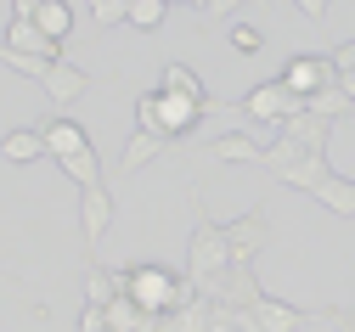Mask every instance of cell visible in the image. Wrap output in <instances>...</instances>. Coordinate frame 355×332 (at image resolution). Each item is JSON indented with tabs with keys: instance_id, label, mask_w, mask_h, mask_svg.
<instances>
[{
	"instance_id": "cell-1",
	"label": "cell",
	"mask_w": 355,
	"mask_h": 332,
	"mask_svg": "<svg viewBox=\"0 0 355 332\" xmlns=\"http://www.w3.org/2000/svg\"><path fill=\"white\" fill-rule=\"evenodd\" d=\"M124 293L136 299L147 315H169V310H181V304H192V299H198L192 276H175L169 265H153V259L124 265Z\"/></svg>"
},
{
	"instance_id": "cell-2",
	"label": "cell",
	"mask_w": 355,
	"mask_h": 332,
	"mask_svg": "<svg viewBox=\"0 0 355 332\" xmlns=\"http://www.w3.org/2000/svg\"><path fill=\"white\" fill-rule=\"evenodd\" d=\"M203 102H187V96H169V90H141L136 96V130H158L169 141H187L198 124H203Z\"/></svg>"
},
{
	"instance_id": "cell-3",
	"label": "cell",
	"mask_w": 355,
	"mask_h": 332,
	"mask_svg": "<svg viewBox=\"0 0 355 332\" xmlns=\"http://www.w3.org/2000/svg\"><path fill=\"white\" fill-rule=\"evenodd\" d=\"M237 259H232V243H226V231H220L214 220H203L198 214V225H192V243H187V276H192V288L198 293H209L220 276H226Z\"/></svg>"
},
{
	"instance_id": "cell-4",
	"label": "cell",
	"mask_w": 355,
	"mask_h": 332,
	"mask_svg": "<svg viewBox=\"0 0 355 332\" xmlns=\"http://www.w3.org/2000/svg\"><path fill=\"white\" fill-rule=\"evenodd\" d=\"M237 107H243L254 124H277V130H282L293 113H304V102L293 96V90H288L282 79H265V85H254V90H248V96H243Z\"/></svg>"
},
{
	"instance_id": "cell-5",
	"label": "cell",
	"mask_w": 355,
	"mask_h": 332,
	"mask_svg": "<svg viewBox=\"0 0 355 332\" xmlns=\"http://www.w3.org/2000/svg\"><path fill=\"white\" fill-rule=\"evenodd\" d=\"M299 102H310L316 90H333L338 85V68H333V57H316V51H299V57H288V68L277 73Z\"/></svg>"
},
{
	"instance_id": "cell-6",
	"label": "cell",
	"mask_w": 355,
	"mask_h": 332,
	"mask_svg": "<svg viewBox=\"0 0 355 332\" xmlns=\"http://www.w3.org/2000/svg\"><path fill=\"white\" fill-rule=\"evenodd\" d=\"M220 231H226V243H232V259H237V265H254L259 248L271 243V214H265V209H248V214H237V220H220Z\"/></svg>"
},
{
	"instance_id": "cell-7",
	"label": "cell",
	"mask_w": 355,
	"mask_h": 332,
	"mask_svg": "<svg viewBox=\"0 0 355 332\" xmlns=\"http://www.w3.org/2000/svg\"><path fill=\"white\" fill-rule=\"evenodd\" d=\"M113 192L107 186H91V192H79V236H85V248H96L102 236L113 231Z\"/></svg>"
},
{
	"instance_id": "cell-8",
	"label": "cell",
	"mask_w": 355,
	"mask_h": 332,
	"mask_svg": "<svg viewBox=\"0 0 355 332\" xmlns=\"http://www.w3.org/2000/svg\"><path fill=\"white\" fill-rule=\"evenodd\" d=\"M40 90H46V102H51V107H73L85 90H91V73H85L79 62H68V57H62V62H51V68H46Z\"/></svg>"
},
{
	"instance_id": "cell-9",
	"label": "cell",
	"mask_w": 355,
	"mask_h": 332,
	"mask_svg": "<svg viewBox=\"0 0 355 332\" xmlns=\"http://www.w3.org/2000/svg\"><path fill=\"white\" fill-rule=\"evenodd\" d=\"M203 299H214V304H226V310H248V304L259 299V281H254V265H232V270L220 276V281H214V288H209Z\"/></svg>"
},
{
	"instance_id": "cell-10",
	"label": "cell",
	"mask_w": 355,
	"mask_h": 332,
	"mask_svg": "<svg viewBox=\"0 0 355 332\" xmlns=\"http://www.w3.org/2000/svg\"><path fill=\"white\" fill-rule=\"evenodd\" d=\"M214 164H265V141H254V135H243V130H220L209 147H203Z\"/></svg>"
},
{
	"instance_id": "cell-11",
	"label": "cell",
	"mask_w": 355,
	"mask_h": 332,
	"mask_svg": "<svg viewBox=\"0 0 355 332\" xmlns=\"http://www.w3.org/2000/svg\"><path fill=\"white\" fill-rule=\"evenodd\" d=\"M248 315H254L259 332H304V310L288 304V299H271V293H259V299L248 304Z\"/></svg>"
},
{
	"instance_id": "cell-12",
	"label": "cell",
	"mask_w": 355,
	"mask_h": 332,
	"mask_svg": "<svg viewBox=\"0 0 355 332\" xmlns=\"http://www.w3.org/2000/svg\"><path fill=\"white\" fill-rule=\"evenodd\" d=\"M40 135H46V158H68V152H79V147H91V135H85V124H73L68 113H51L46 124H40Z\"/></svg>"
},
{
	"instance_id": "cell-13",
	"label": "cell",
	"mask_w": 355,
	"mask_h": 332,
	"mask_svg": "<svg viewBox=\"0 0 355 332\" xmlns=\"http://www.w3.org/2000/svg\"><path fill=\"white\" fill-rule=\"evenodd\" d=\"M169 147H175V141L158 135V130H130V135H124V152H119V169L136 175V169H147V164H153L158 152H169Z\"/></svg>"
},
{
	"instance_id": "cell-14",
	"label": "cell",
	"mask_w": 355,
	"mask_h": 332,
	"mask_svg": "<svg viewBox=\"0 0 355 332\" xmlns=\"http://www.w3.org/2000/svg\"><path fill=\"white\" fill-rule=\"evenodd\" d=\"M209 321H214V299H192V304H181V310H169V315H158L147 332H209Z\"/></svg>"
},
{
	"instance_id": "cell-15",
	"label": "cell",
	"mask_w": 355,
	"mask_h": 332,
	"mask_svg": "<svg viewBox=\"0 0 355 332\" xmlns=\"http://www.w3.org/2000/svg\"><path fill=\"white\" fill-rule=\"evenodd\" d=\"M282 135H293L304 152H327V141H333V119H322V113H293L288 124H282Z\"/></svg>"
},
{
	"instance_id": "cell-16",
	"label": "cell",
	"mask_w": 355,
	"mask_h": 332,
	"mask_svg": "<svg viewBox=\"0 0 355 332\" xmlns=\"http://www.w3.org/2000/svg\"><path fill=\"white\" fill-rule=\"evenodd\" d=\"M327 175H333L327 152H304V158H299V164H288L277 180H282V186H293V192H304V198H316V186H322Z\"/></svg>"
},
{
	"instance_id": "cell-17",
	"label": "cell",
	"mask_w": 355,
	"mask_h": 332,
	"mask_svg": "<svg viewBox=\"0 0 355 332\" xmlns=\"http://www.w3.org/2000/svg\"><path fill=\"white\" fill-rule=\"evenodd\" d=\"M124 293V270H107V265H96V259H85V304H113Z\"/></svg>"
},
{
	"instance_id": "cell-18",
	"label": "cell",
	"mask_w": 355,
	"mask_h": 332,
	"mask_svg": "<svg viewBox=\"0 0 355 332\" xmlns=\"http://www.w3.org/2000/svg\"><path fill=\"white\" fill-rule=\"evenodd\" d=\"M57 169L79 186V192H91V186H107V180H102V158H96V141H91V147H79V152H68Z\"/></svg>"
},
{
	"instance_id": "cell-19",
	"label": "cell",
	"mask_w": 355,
	"mask_h": 332,
	"mask_svg": "<svg viewBox=\"0 0 355 332\" xmlns=\"http://www.w3.org/2000/svg\"><path fill=\"white\" fill-rule=\"evenodd\" d=\"M316 203H322L327 214H338V220H355V180H349V175H327V180L316 186Z\"/></svg>"
},
{
	"instance_id": "cell-20",
	"label": "cell",
	"mask_w": 355,
	"mask_h": 332,
	"mask_svg": "<svg viewBox=\"0 0 355 332\" xmlns=\"http://www.w3.org/2000/svg\"><path fill=\"white\" fill-rule=\"evenodd\" d=\"M158 90H169V96H187V102H203V107H209V90H203V79H198L187 62H164Z\"/></svg>"
},
{
	"instance_id": "cell-21",
	"label": "cell",
	"mask_w": 355,
	"mask_h": 332,
	"mask_svg": "<svg viewBox=\"0 0 355 332\" xmlns=\"http://www.w3.org/2000/svg\"><path fill=\"white\" fill-rule=\"evenodd\" d=\"M0 158H6V164L46 158V135H40V130H6V135H0Z\"/></svg>"
},
{
	"instance_id": "cell-22",
	"label": "cell",
	"mask_w": 355,
	"mask_h": 332,
	"mask_svg": "<svg viewBox=\"0 0 355 332\" xmlns=\"http://www.w3.org/2000/svg\"><path fill=\"white\" fill-rule=\"evenodd\" d=\"M34 23H40V34H46V40H68L73 34V6H68V0H40V12H34Z\"/></svg>"
},
{
	"instance_id": "cell-23",
	"label": "cell",
	"mask_w": 355,
	"mask_h": 332,
	"mask_svg": "<svg viewBox=\"0 0 355 332\" xmlns=\"http://www.w3.org/2000/svg\"><path fill=\"white\" fill-rule=\"evenodd\" d=\"M153 321H158V315H147V310L130 299V293H119V299L107 304V326H113V332H147Z\"/></svg>"
},
{
	"instance_id": "cell-24",
	"label": "cell",
	"mask_w": 355,
	"mask_h": 332,
	"mask_svg": "<svg viewBox=\"0 0 355 332\" xmlns=\"http://www.w3.org/2000/svg\"><path fill=\"white\" fill-rule=\"evenodd\" d=\"M226 45H232L237 57H259V51H265V28H259V23H232V28H226Z\"/></svg>"
},
{
	"instance_id": "cell-25",
	"label": "cell",
	"mask_w": 355,
	"mask_h": 332,
	"mask_svg": "<svg viewBox=\"0 0 355 332\" xmlns=\"http://www.w3.org/2000/svg\"><path fill=\"white\" fill-rule=\"evenodd\" d=\"M304 107H310V113H322V119H333V124H338L344 113H355V102L344 96V90H338V85H333V90H316V96H310Z\"/></svg>"
},
{
	"instance_id": "cell-26",
	"label": "cell",
	"mask_w": 355,
	"mask_h": 332,
	"mask_svg": "<svg viewBox=\"0 0 355 332\" xmlns=\"http://www.w3.org/2000/svg\"><path fill=\"white\" fill-rule=\"evenodd\" d=\"M164 17H169V6H164V0H130V28L153 34V28H164Z\"/></svg>"
},
{
	"instance_id": "cell-27",
	"label": "cell",
	"mask_w": 355,
	"mask_h": 332,
	"mask_svg": "<svg viewBox=\"0 0 355 332\" xmlns=\"http://www.w3.org/2000/svg\"><path fill=\"white\" fill-rule=\"evenodd\" d=\"M85 6H91V23H96V28L130 23V0H85Z\"/></svg>"
},
{
	"instance_id": "cell-28",
	"label": "cell",
	"mask_w": 355,
	"mask_h": 332,
	"mask_svg": "<svg viewBox=\"0 0 355 332\" xmlns=\"http://www.w3.org/2000/svg\"><path fill=\"white\" fill-rule=\"evenodd\" d=\"M209 332H259V326H254V315H248V310H226V304H214Z\"/></svg>"
},
{
	"instance_id": "cell-29",
	"label": "cell",
	"mask_w": 355,
	"mask_h": 332,
	"mask_svg": "<svg viewBox=\"0 0 355 332\" xmlns=\"http://www.w3.org/2000/svg\"><path fill=\"white\" fill-rule=\"evenodd\" d=\"M0 62H6L12 73H23V79H46V57H23V51H6V45H0Z\"/></svg>"
},
{
	"instance_id": "cell-30",
	"label": "cell",
	"mask_w": 355,
	"mask_h": 332,
	"mask_svg": "<svg viewBox=\"0 0 355 332\" xmlns=\"http://www.w3.org/2000/svg\"><path fill=\"white\" fill-rule=\"evenodd\" d=\"M243 6H248V0H209V6H203V17H209V28H220L226 17H237Z\"/></svg>"
},
{
	"instance_id": "cell-31",
	"label": "cell",
	"mask_w": 355,
	"mask_h": 332,
	"mask_svg": "<svg viewBox=\"0 0 355 332\" xmlns=\"http://www.w3.org/2000/svg\"><path fill=\"white\" fill-rule=\"evenodd\" d=\"M293 12H299L304 23H327V17H333V0H293Z\"/></svg>"
},
{
	"instance_id": "cell-32",
	"label": "cell",
	"mask_w": 355,
	"mask_h": 332,
	"mask_svg": "<svg viewBox=\"0 0 355 332\" xmlns=\"http://www.w3.org/2000/svg\"><path fill=\"white\" fill-rule=\"evenodd\" d=\"M79 332H107V310L102 304H85L79 310Z\"/></svg>"
},
{
	"instance_id": "cell-33",
	"label": "cell",
	"mask_w": 355,
	"mask_h": 332,
	"mask_svg": "<svg viewBox=\"0 0 355 332\" xmlns=\"http://www.w3.org/2000/svg\"><path fill=\"white\" fill-rule=\"evenodd\" d=\"M327 57H333V68H338V73H349V68H355V40H344V45H333Z\"/></svg>"
},
{
	"instance_id": "cell-34",
	"label": "cell",
	"mask_w": 355,
	"mask_h": 332,
	"mask_svg": "<svg viewBox=\"0 0 355 332\" xmlns=\"http://www.w3.org/2000/svg\"><path fill=\"white\" fill-rule=\"evenodd\" d=\"M40 12V0H12V17H34Z\"/></svg>"
},
{
	"instance_id": "cell-35",
	"label": "cell",
	"mask_w": 355,
	"mask_h": 332,
	"mask_svg": "<svg viewBox=\"0 0 355 332\" xmlns=\"http://www.w3.org/2000/svg\"><path fill=\"white\" fill-rule=\"evenodd\" d=\"M338 90H344V96L355 102V68H349V73H338Z\"/></svg>"
},
{
	"instance_id": "cell-36",
	"label": "cell",
	"mask_w": 355,
	"mask_h": 332,
	"mask_svg": "<svg viewBox=\"0 0 355 332\" xmlns=\"http://www.w3.org/2000/svg\"><path fill=\"white\" fill-rule=\"evenodd\" d=\"M164 6H187V0H164Z\"/></svg>"
},
{
	"instance_id": "cell-37",
	"label": "cell",
	"mask_w": 355,
	"mask_h": 332,
	"mask_svg": "<svg viewBox=\"0 0 355 332\" xmlns=\"http://www.w3.org/2000/svg\"><path fill=\"white\" fill-rule=\"evenodd\" d=\"M107 332H113V326H107Z\"/></svg>"
}]
</instances>
